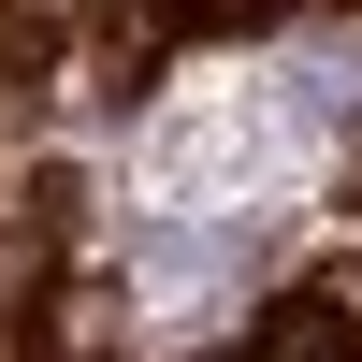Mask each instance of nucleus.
Masks as SVG:
<instances>
[{
    "label": "nucleus",
    "mask_w": 362,
    "mask_h": 362,
    "mask_svg": "<svg viewBox=\"0 0 362 362\" xmlns=\"http://www.w3.org/2000/svg\"><path fill=\"white\" fill-rule=\"evenodd\" d=\"M87 29H102V73L145 87V73H160V44H174V0H102Z\"/></svg>",
    "instance_id": "f257e3e1"
},
{
    "label": "nucleus",
    "mask_w": 362,
    "mask_h": 362,
    "mask_svg": "<svg viewBox=\"0 0 362 362\" xmlns=\"http://www.w3.org/2000/svg\"><path fill=\"white\" fill-rule=\"evenodd\" d=\"M189 29H261V15H290V0H174Z\"/></svg>",
    "instance_id": "f03ea898"
},
{
    "label": "nucleus",
    "mask_w": 362,
    "mask_h": 362,
    "mask_svg": "<svg viewBox=\"0 0 362 362\" xmlns=\"http://www.w3.org/2000/svg\"><path fill=\"white\" fill-rule=\"evenodd\" d=\"M290 15H348V0H290Z\"/></svg>",
    "instance_id": "7ed1b4c3"
},
{
    "label": "nucleus",
    "mask_w": 362,
    "mask_h": 362,
    "mask_svg": "<svg viewBox=\"0 0 362 362\" xmlns=\"http://www.w3.org/2000/svg\"><path fill=\"white\" fill-rule=\"evenodd\" d=\"M218 362H247V348H218Z\"/></svg>",
    "instance_id": "20e7f679"
}]
</instances>
